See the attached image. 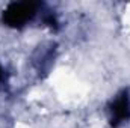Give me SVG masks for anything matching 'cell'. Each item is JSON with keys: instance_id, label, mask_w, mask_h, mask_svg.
I'll use <instances>...</instances> for the list:
<instances>
[{"instance_id": "cell-2", "label": "cell", "mask_w": 130, "mask_h": 128, "mask_svg": "<svg viewBox=\"0 0 130 128\" xmlns=\"http://www.w3.org/2000/svg\"><path fill=\"white\" fill-rule=\"evenodd\" d=\"M109 118L112 125H120L130 118V95L127 91L120 92L109 105Z\"/></svg>"}, {"instance_id": "cell-3", "label": "cell", "mask_w": 130, "mask_h": 128, "mask_svg": "<svg viewBox=\"0 0 130 128\" xmlns=\"http://www.w3.org/2000/svg\"><path fill=\"white\" fill-rule=\"evenodd\" d=\"M3 77H5V71H3V68L0 66V81H3Z\"/></svg>"}, {"instance_id": "cell-1", "label": "cell", "mask_w": 130, "mask_h": 128, "mask_svg": "<svg viewBox=\"0 0 130 128\" xmlns=\"http://www.w3.org/2000/svg\"><path fill=\"white\" fill-rule=\"evenodd\" d=\"M38 11H39V3H35V2H14V3H9L5 8V11L2 14V18H3V23L6 26L14 27V29H21L35 18Z\"/></svg>"}]
</instances>
